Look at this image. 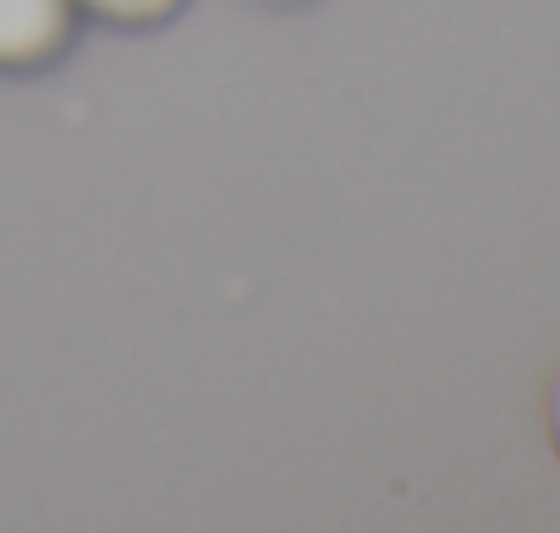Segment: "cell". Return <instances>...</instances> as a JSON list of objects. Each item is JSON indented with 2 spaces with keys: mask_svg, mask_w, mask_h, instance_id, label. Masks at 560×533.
Returning <instances> with one entry per match:
<instances>
[{
  "mask_svg": "<svg viewBox=\"0 0 560 533\" xmlns=\"http://www.w3.org/2000/svg\"><path fill=\"white\" fill-rule=\"evenodd\" d=\"M78 28V0H0V67H45Z\"/></svg>",
  "mask_w": 560,
  "mask_h": 533,
  "instance_id": "1",
  "label": "cell"
},
{
  "mask_svg": "<svg viewBox=\"0 0 560 533\" xmlns=\"http://www.w3.org/2000/svg\"><path fill=\"white\" fill-rule=\"evenodd\" d=\"M78 7L105 18V23H121V28H149V23L171 18L182 0H78Z\"/></svg>",
  "mask_w": 560,
  "mask_h": 533,
  "instance_id": "2",
  "label": "cell"
},
{
  "mask_svg": "<svg viewBox=\"0 0 560 533\" xmlns=\"http://www.w3.org/2000/svg\"><path fill=\"white\" fill-rule=\"evenodd\" d=\"M549 434H555V451H560V374H555V391H549Z\"/></svg>",
  "mask_w": 560,
  "mask_h": 533,
  "instance_id": "3",
  "label": "cell"
}]
</instances>
